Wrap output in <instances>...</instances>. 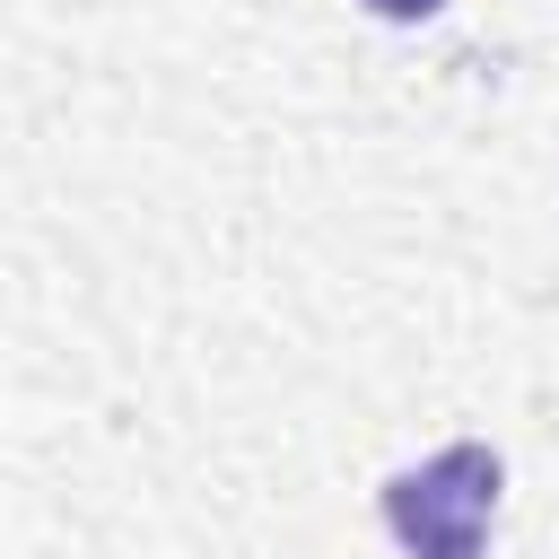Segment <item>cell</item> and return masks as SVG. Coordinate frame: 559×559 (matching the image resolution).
I'll list each match as a JSON object with an SVG mask.
<instances>
[{
	"label": "cell",
	"instance_id": "6da1fadb",
	"mask_svg": "<svg viewBox=\"0 0 559 559\" xmlns=\"http://www.w3.org/2000/svg\"><path fill=\"white\" fill-rule=\"evenodd\" d=\"M498 454L489 445H445L419 472L384 480V524L411 559H480L489 542V507H498Z\"/></svg>",
	"mask_w": 559,
	"mask_h": 559
},
{
	"label": "cell",
	"instance_id": "7a4b0ae2",
	"mask_svg": "<svg viewBox=\"0 0 559 559\" xmlns=\"http://www.w3.org/2000/svg\"><path fill=\"white\" fill-rule=\"evenodd\" d=\"M367 9H376V17H402V26H411V17H437L445 0H367Z\"/></svg>",
	"mask_w": 559,
	"mask_h": 559
}]
</instances>
